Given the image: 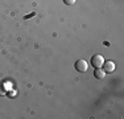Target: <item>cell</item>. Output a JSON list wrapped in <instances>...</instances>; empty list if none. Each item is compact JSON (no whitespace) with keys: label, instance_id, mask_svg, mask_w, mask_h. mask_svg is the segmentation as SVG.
<instances>
[{"label":"cell","instance_id":"obj_1","mask_svg":"<svg viewBox=\"0 0 124 119\" xmlns=\"http://www.w3.org/2000/svg\"><path fill=\"white\" fill-rule=\"evenodd\" d=\"M103 64H104V58H103L100 54L93 56V58H91V65H93L95 69H99V68H102Z\"/></svg>","mask_w":124,"mask_h":119},{"label":"cell","instance_id":"obj_2","mask_svg":"<svg viewBox=\"0 0 124 119\" xmlns=\"http://www.w3.org/2000/svg\"><path fill=\"white\" fill-rule=\"evenodd\" d=\"M75 69L79 71V73H86L87 69H88V64L85 60H78L75 62Z\"/></svg>","mask_w":124,"mask_h":119},{"label":"cell","instance_id":"obj_3","mask_svg":"<svg viewBox=\"0 0 124 119\" xmlns=\"http://www.w3.org/2000/svg\"><path fill=\"white\" fill-rule=\"evenodd\" d=\"M102 68H104L103 70H104L106 73H112V71L115 70V64L112 61H106L104 64H103Z\"/></svg>","mask_w":124,"mask_h":119},{"label":"cell","instance_id":"obj_4","mask_svg":"<svg viewBox=\"0 0 124 119\" xmlns=\"http://www.w3.org/2000/svg\"><path fill=\"white\" fill-rule=\"evenodd\" d=\"M94 76H95V78H98V79H103L106 77V71L102 70V68H99V69H95Z\"/></svg>","mask_w":124,"mask_h":119},{"label":"cell","instance_id":"obj_5","mask_svg":"<svg viewBox=\"0 0 124 119\" xmlns=\"http://www.w3.org/2000/svg\"><path fill=\"white\" fill-rule=\"evenodd\" d=\"M5 94V83H0V95Z\"/></svg>","mask_w":124,"mask_h":119},{"label":"cell","instance_id":"obj_6","mask_svg":"<svg viewBox=\"0 0 124 119\" xmlns=\"http://www.w3.org/2000/svg\"><path fill=\"white\" fill-rule=\"evenodd\" d=\"M75 1H77V0H63V3H65V4H67V5L75 4Z\"/></svg>","mask_w":124,"mask_h":119}]
</instances>
